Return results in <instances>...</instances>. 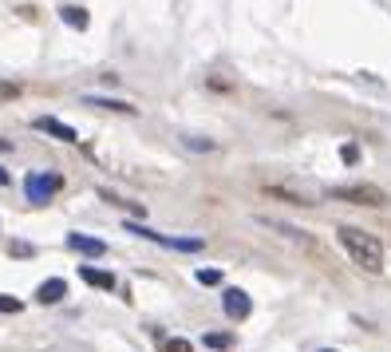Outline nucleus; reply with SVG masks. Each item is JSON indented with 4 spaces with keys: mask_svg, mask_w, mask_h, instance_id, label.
Returning a JSON list of instances; mask_svg holds the SVG:
<instances>
[{
    "mask_svg": "<svg viewBox=\"0 0 391 352\" xmlns=\"http://www.w3.org/2000/svg\"><path fill=\"white\" fill-rule=\"evenodd\" d=\"M336 242L344 245V254L352 257L360 269H367V273H379L383 269V245H379L376 234L360 230V226H340L336 230Z\"/></svg>",
    "mask_w": 391,
    "mask_h": 352,
    "instance_id": "nucleus-1",
    "label": "nucleus"
},
{
    "mask_svg": "<svg viewBox=\"0 0 391 352\" xmlns=\"http://www.w3.org/2000/svg\"><path fill=\"white\" fill-rule=\"evenodd\" d=\"M336 202H352V206H388V194L372 183H352V186H332L328 190Z\"/></svg>",
    "mask_w": 391,
    "mask_h": 352,
    "instance_id": "nucleus-2",
    "label": "nucleus"
},
{
    "mask_svg": "<svg viewBox=\"0 0 391 352\" xmlns=\"http://www.w3.org/2000/svg\"><path fill=\"white\" fill-rule=\"evenodd\" d=\"M63 186V174H44V170H32L24 178V190H28V202L32 206H44V202H51V194Z\"/></svg>",
    "mask_w": 391,
    "mask_h": 352,
    "instance_id": "nucleus-3",
    "label": "nucleus"
},
{
    "mask_svg": "<svg viewBox=\"0 0 391 352\" xmlns=\"http://www.w3.org/2000/svg\"><path fill=\"white\" fill-rule=\"evenodd\" d=\"M221 309H225L233 321H245V316L253 313V301H249V293L245 289H225L221 293Z\"/></svg>",
    "mask_w": 391,
    "mask_h": 352,
    "instance_id": "nucleus-4",
    "label": "nucleus"
},
{
    "mask_svg": "<svg viewBox=\"0 0 391 352\" xmlns=\"http://www.w3.org/2000/svg\"><path fill=\"white\" fill-rule=\"evenodd\" d=\"M32 127H36V131H44V135H51V139H63V143H79L75 127H67V123H60V119H51V115H40Z\"/></svg>",
    "mask_w": 391,
    "mask_h": 352,
    "instance_id": "nucleus-5",
    "label": "nucleus"
},
{
    "mask_svg": "<svg viewBox=\"0 0 391 352\" xmlns=\"http://www.w3.org/2000/svg\"><path fill=\"white\" fill-rule=\"evenodd\" d=\"M63 297H67V281H63V277L40 281V289H36V301H40V305H60Z\"/></svg>",
    "mask_w": 391,
    "mask_h": 352,
    "instance_id": "nucleus-6",
    "label": "nucleus"
},
{
    "mask_svg": "<svg viewBox=\"0 0 391 352\" xmlns=\"http://www.w3.org/2000/svg\"><path fill=\"white\" fill-rule=\"evenodd\" d=\"M67 250H75V254H87V257H103V254H107V242H99V238H87V234H67Z\"/></svg>",
    "mask_w": 391,
    "mask_h": 352,
    "instance_id": "nucleus-7",
    "label": "nucleus"
},
{
    "mask_svg": "<svg viewBox=\"0 0 391 352\" xmlns=\"http://www.w3.org/2000/svg\"><path fill=\"white\" fill-rule=\"evenodd\" d=\"M87 107H103V111H115V115H135L131 103H122V99H103V95H87L83 99Z\"/></svg>",
    "mask_w": 391,
    "mask_h": 352,
    "instance_id": "nucleus-8",
    "label": "nucleus"
},
{
    "mask_svg": "<svg viewBox=\"0 0 391 352\" xmlns=\"http://www.w3.org/2000/svg\"><path fill=\"white\" fill-rule=\"evenodd\" d=\"M60 20H63V24H72L75 32H83V28H87V8H79V4H63Z\"/></svg>",
    "mask_w": 391,
    "mask_h": 352,
    "instance_id": "nucleus-9",
    "label": "nucleus"
},
{
    "mask_svg": "<svg viewBox=\"0 0 391 352\" xmlns=\"http://www.w3.org/2000/svg\"><path fill=\"white\" fill-rule=\"evenodd\" d=\"M79 277H83L87 285H99V289H115V277L103 273V269H95V266H83L79 269Z\"/></svg>",
    "mask_w": 391,
    "mask_h": 352,
    "instance_id": "nucleus-10",
    "label": "nucleus"
},
{
    "mask_svg": "<svg viewBox=\"0 0 391 352\" xmlns=\"http://www.w3.org/2000/svg\"><path fill=\"white\" fill-rule=\"evenodd\" d=\"M24 309V301L20 297H13V293H0V313H20Z\"/></svg>",
    "mask_w": 391,
    "mask_h": 352,
    "instance_id": "nucleus-11",
    "label": "nucleus"
},
{
    "mask_svg": "<svg viewBox=\"0 0 391 352\" xmlns=\"http://www.w3.org/2000/svg\"><path fill=\"white\" fill-rule=\"evenodd\" d=\"M206 344H209V349H230L233 337H230V332H206Z\"/></svg>",
    "mask_w": 391,
    "mask_h": 352,
    "instance_id": "nucleus-12",
    "label": "nucleus"
},
{
    "mask_svg": "<svg viewBox=\"0 0 391 352\" xmlns=\"http://www.w3.org/2000/svg\"><path fill=\"white\" fill-rule=\"evenodd\" d=\"M198 285H221V269H198Z\"/></svg>",
    "mask_w": 391,
    "mask_h": 352,
    "instance_id": "nucleus-13",
    "label": "nucleus"
},
{
    "mask_svg": "<svg viewBox=\"0 0 391 352\" xmlns=\"http://www.w3.org/2000/svg\"><path fill=\"white\" fill-rule=\"evenodd\" d=\"M162 349H166V352H194V344H190V340H182V337H170Z\"/></svg>",
    "mask_w": 391,
    "mask_h": 352,
    "instance_id": "nucleus-14",
    "label": "nucleus"
},
{
    "mask_svg": "<svg viewBox=\"0 0 391 352\" xmlns=\"http://www.w3.org/2000/svg\"><path fill=\"white\" fill-rule=\"evenodd\" d=\"M0 99H20V84H8V79H0Z\"/></svg>",
    "mask_w": 391,
    "mask_h": 352,
    "instance_id": "nucleus-15",
    "label": "nucleus"
},
{
    "mask_svg": "<svg viewBox=\"0 0 391 352\" xmlns=\"http://www.w3.org/2000/svg\"><path fill=\"white\" fill-rule=\"evenodd\" d=\"M8 254H13V257H32L36 250H32V245H24V242H13V245H8Z\"/></svg>",
    "mask_w": 391,
    "mask_h": 352,
    "instance_id": "nucleus-16",
    "label": "nucleus"
},
{
    "mask_svg": "<svg viewBox=\"0 0 391 352\" xmlns=\"http://www.w3.org/2000/svg\"><path fill=\"white\" fill-rule=\"evenodd\" d=\"M340 158H344V162H356V158H360V146H356V143H344L340 146Z\"/></svg>",
    "mask_w": 391,
    "mask_h": 352,
    "instance_id": "nucleus-17",
    "label": "nucleus"
},
{
    "mask_svg": "<svg viewBox=\"0 0 391 352\" xmlns=\"http://www.w3.org/2000/svg\"><path fill=\"white\" fill-rule=\"evenodd\" d=\"M186 143L198 146V151H214V143H209V139H186Z\"/></svg>",
    "mask_w": 391,
    "mask_h": 352,
    "instance_id": "nucleus-18",
    "label": "nucleus"
},
{
    "mask_svg": "<svg viewBox=\"0 0 391 352\" xmlns=\"http://www.w3.org/2000/svg\"><path fill=\"white\" fill-rule=\"evenodd\" d=\"M4 151H13V143H8V139H4V135H0V155H4Z\"/></svg>",
    "mask_w": 391,
    "mask_h": 352,
    "instance_id": "nucleus-19",
    "label": "nucleus"
},
{
    "mask_svg": "<svg viewBox=\"0 0 391 352\" xmlns=\"http://www.w3.org/2000/svg\"><path fill=\"white\" fill-rule=\"evenodd\" d=\"M0 186H8V170L0 167Z\"/></svg>",
    "mask_w": 391,
    "mask_h": 352,
    "instance_id": "nucleus-20",
    "label": "nucleus"
},
{
    "mask_svg": "<svg viewBox=\"0 0 391 352\" xmlns=\"http://www.w3.org/2000/svg\"><path fill=\"white\" fill-rule=\"evenodd\" d=\"M324 352H336V349H324Z\"/></svg>",
    "mask_w": 391,
    "mask_h": 352,
    "instance_id": "nucleus-21",
    "label": "nucleus"
}]
</instances>
